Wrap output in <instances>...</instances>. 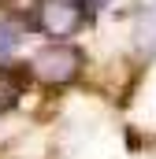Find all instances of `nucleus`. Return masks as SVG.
<instances>
[{"label":"nucleus","instance_id":"f257e3e1","mask_svg":"<svg viewBox=\"0 0 156 159\" xmlns=\"http://www.w3.org/2000/svg\"><path fill=\"white\" fill-rule=\"evenodd\" d=\"M82 7L85 0H37V11H34V22L45 37H75L78 26H82Z\"/></svg>","mask_w":156,"mask_h":159},{"label":"nucleus","instance_id":"f03ea898","mask_svg":"<svg viewBox=\"0 0 156 159\" xmlns=\"http://www.w3.org/2000/svg\"><path fill=\"white\" fill-rule=\"evenodd\" d=\"M30 70L45 85H67L82 70V52L71 48V44H48L45 52H37V59L30 63Z\"/></svg>","mask_w":156,"mask_h":159},{"label":"nucleus","instance_id":"7ed1b4c3","mask_svg":"<svg viewBox=\"0 0 156 159\" xmlns=\"http://www.w3.org/2000/svg\"><path fill=\"white\" fill-rule=\"evenodd\" d=\"M22 93H26V70H19V67H0V111H11Z\"/></svg>","mask_w":156,"mask_h":159},{"label":"nucleus","instance_id":"20e7f679","mask_svg":"<svg viewBox=\"0 0 156 159\" xmlns=\"http://www.w3.org/2000/svg\"><path fill=\"white\" fill-rule=\"evenodd\" d=\"M15 44H19V26L15 22H0V59H7Z\"/></svg>","mask_w":156,"mask_h":159},{"label":"nucleus","instance_id":"39448f33","mask_svg":"<svg viewBox=\"0 0 156 159\" xmlns=\"http://www.w3.org/2000/svg\"><path fill=\"white\" fill-rule=\"evenodd\" d=\"M85 4H89V7H104L108 0H85Z\"/></svg>","mask_w":156,"mask_h":159},{"label":"nucleus","instance_id":"423d86ee","mask_svg":"<svg viewBox=\"0 0 156 159\" xmlns=\"http://www.w3.org/2000/svg\"><path fill=\"white\" fill-rule=\"evenodd\" d=\"M4 4H11V0H0V7H4Z\"/></svg>","mask_w":156,"mask_h":159}]
</instances>
